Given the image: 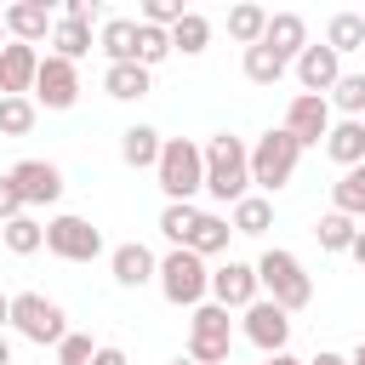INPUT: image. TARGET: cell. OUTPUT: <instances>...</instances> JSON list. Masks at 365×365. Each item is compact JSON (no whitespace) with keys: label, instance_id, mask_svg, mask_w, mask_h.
<instances>
[{"label":"cell","instance_id":"6da1fadb","mask_svg":"<svg viewBox=\"0 0 365 365\" xmlns=\"http://www.w3.org/2000/svg\"><path fill=\"white\" fill-rule=\"evenodd\" d=\"M205 194L222 205H240L251 194V148L234 131H217L205 143Z\"/></svg>","mask_w":365,"mask_h":365},{"label":"cell","instance_id":"7a4b0ae2","mask_svg":"<svg viewBox=\"0 0 365 365\" xmlns=\"http://www.w3.org/2000/svg\"><path fill=\"white\" fill-rule=\"evenodd\" d=\"M257 279H262V297H268V302H279L285 314H297V308H308V302H314V279H308L302 257H297V251H285V245H268V251L257 257Z\"/></svg>","mask_w":365,"mask_h":365},{"label":"cell","instance_id":"3957f363","mask_svg":"<svg viewBox=\"0 0 365 365\" xmlns=\"http://www.w3.org/2000/svg\"><path fill=\"white\" fill-rule=\"evenodd\" d=\"M297 160H302V143L285 131V125H268L257 143H251V182L262 194H279L291 177H297Z\"/></svg>","mask_w":365,"mask_h":365},{"label":"cell","instance_id":"277c9868","mask_svg":"<svg viewBox=\"0 0 365 365\" xmlns=\"http://www.w3.org/2000/svg\"><path fill=\"white\" fill-rule=\"evenodd\" d=\"M154 182H160L165 200H194L205 188V148L188 143V137H165L160 165H154Z\"/></svg>","mask_w":365,"mask_h":365},{"label":"cell","instance_id":"5b68a950","mask_svg":"<svg viewBox=\"0 0 365 365\" xmlns=\"http://www.w3.org/2000/svg\"><path fill=\"white\" fill-rule=\"evenodd\" d=\"M160 297H165L171 308H200V302L211 297V268H205V257H194L188 245H171V251L160 257Z\"/></svg>","mask_w":365,"mask_h":365},{"label":"cell","instance_id":"8992f818","mask_svg":"<svg viewBox=\"0 0 365 365\" xmlns=\"http://www.w3.org/2000/svg\"><path fill=\"white\" fill-rule=\"evenodd\" d=\"M11 331L29 336V342H40V348H57V342L68 336V314H63V302H51L46 291H17V297H11Z\"/></svg>","mask_w":365,"mask_h":365},{"label":"cell","instance_id":"52a82bcc","mask_svg":"<svg viewBox=\"0 0 365 365\" xmlns=\"http://www.w3.org/2000/svg\"><path fill=\"white\" fill-rule=\"evenodd\" d=\"M228 342H234L228 308L200 302V308L188 314V359H194V365H228Z\"/></svg>","mask_w":365,"mask_h":365},{"label":"cell","instance_id":"ba28073f","mask_svg":"<svg viewBox=\"0 0 365 365\" xmlns=\"http://www.w3.org/2000/svg\"><path fill=\"white\" fill-rule=\"evenodd\" d=\"M46 251L63 257V262H97V257H103V234L91 228V217L63 211V217L46 222Z\"/></svg>","mask_w":365,"mask_h":365},{"label":"cell","instance_id":"9c48e42d","mask_svg":"<svg viewBox=\"0 0 365 365\" xmlns=\"http://www.w3.org/2000/svg\"><path fill=\"white\" fill-rule=\"evenodd\" d=\"M257 297H262L257 262H234V257H228L222 268H211V302H217V308H228V314L240 308V314H245Z\"/></svg>","mask_w":365,"mask_h":365},{"label":"cell","instance_id":"30bf717a","mask_svg":"<svg viewBox=\"0 0 365 365\" xmlns=\"http://www.w3.org/2000/svg\"><path fill=\"white\" fill-rule=\"evenodd\" d=\"M331 97H314V91H297L291 97V108H285V131L302 143V148H319L325 137H331Z\"/></svg>","mask_w":365,"mask_h":365},{"label":"cell","instance_id":"8fae6325","mask_svg":"<svg viewBox=\"0 0 365 365\" xmlns=\"http://www.w3.org/2000/svg\"><path fill=\"white\" fill-rule=\"evenodd\" d=\"M240 319H245L240 331H245V336H251V342L262 348V359H268V354H285V342H291V314H285L279 302L257 297V302H251V308H245Z\"/></svg>","mask_w":365,"mask_h":365},{"label":"cell","instance_id":"7c38bea8","mask_svg":"<svg viewBox=\"0 0 365 365\" xmlns=\"http://www.w3.org/2000/svg\"><path fill=\"white\" fill-rule=\"evenodd\" d=\"M80 97V68L68 57H40V80H34V103L40 108H74Z\"/></svg>","mask_w":365,"mask_h":365},{"label":"cell","instance_id":"4fadbf2b","mask_svg":"<svg viewBox=\"0 0 365 365\" xmlns=\"http://www.w3.org/2000/svg\"><path fill=\"white\" fill-rule=\"evenodd\" d=\"M11 182H17L23 205H57L63 200V171L51 160H17L11 165Z\"/></svg>","mask_w":365,"mask_h":365},{"label":"cell","instance_id":"5bb4252c","mask_svg":"<svg viewBox=\"0 0 365 365\" xmlns=\"http://www.w3.org/2000/svg\"><path fill=\"white\" fill-rule=\"evenodd\" d=\"M108 268H114V285H125V291H143L148 279H160V257H154L143 240L114 245V251H108Z\"/></svg>","mask_w":365,"mask_h":365},{"label":"cell","instance_id":"9a60e30c","mask_svg":"<svg viewBox=\"0 0 365 365\" xmlns=\"http://www.w3.org/2000/svg\"><path fill=\"white\" fill-rule=\"evenodd\" d=\"M40 80V51L23 46V40H6L0 51V97H29Z\"/></svg>","mask_w":365,"mask_h":365},{"label":"cell","instance_id":"2e32d148","mask_svg":"<svg viewBox=\"0 0 365 365\" xmlns=\"http://www.w3.org/2000/svg\"><path fill=\"white\" fill-rule=\"evenodd\" d=\"M0 17H6V34L23 40V46H40V40H51V29H57V17H51L46 0H17V6H6Z\"/></svg>","mask_w":365,"mask_h":365},{"label":"cell","instance_id":"e0dca14e","mask_svg":"<svg viewBox=\"0 0 365 365\" xmlns=\"http://www.w3.org/2000/svg\"><path fill=\"white\" fill-rule=\"evenodd\" d=\"M291 68H297L302 91H314V97H331V86L342 80V57H336L331 46H314V40H308V51H302Z\"/></svg>","mask_w":365,"mask_h":365},{"label":"cell","instance_id":"ac0fdd59","mask_svg":"<svg viewBox=\"0 0 365 365\" xmlns=\"http://www.w3.org/2000/svg\"><path fill=\"white\" fill-rule=\"evenodd\" d=\"M262 46H274L285 63H297V57L308 51V23H302L297 11H268V34H262Z\"/></svg>","mask_w":365,"mask_h":365},{"label":"cell","instance_id":"d6986e66","mask_svg":"<svg viewBox=\"0 0 365 365\" xmlns=\"http://www.w3.org/2000/svg\"><path fill=\"white\" fill-rule=\"evenodd\" d=\"M160 148H165V137H160L154 125H125V131H120V160H125L131 171H154V165H160Z\"/></svg>","mask_w":365,"mask_h":365},{"label":"cell","instance_id":"ffe728a7","mask_svg":"<svg viewBox=\"0 0 365 365\" xmlns=\"http://www.w3.org/2000/svg\"><path fill=\"white\" fill-rule=\"evenodd\" d=\"M148 86H154V68H143V63H108V68H103V91L120 97V103L148 97Z\"/></svg>","mask_w":365,"mask_h":365},{"label":"cell","instance_id":"44dd1931","mask_svg":"<svg viewBox=\"0 0 365 365\" xmlns=\"http://www.w3.org/2000/svg\"><path fill=\"white\" fill-rule=\"evenodd\" d=\"M325 154H331L342 171L365 165V120H336V125H331V137H325Z\"/></svg>","mask_w":365,"mask_h":365},{"label":"cell","instance_id":"7402d4cb","mask_svg":"<svg viewBox=\"0 0 365 365\" xmlns=\"http://www.w3.org/2000/svg\"><path fill=\"white\" fill-rule=\"evenodd\" d=\"M228 234H234V222H228L222 211H200V222H194V234H188V251H194V257H222V251H228Z\"/></svg>","mask_w":365,"mask_h":365},{"label":"cell","instance_id":"603a6c76","mask_svg":"<svg viewBox=\"0 0 365 365\" xmlns=\"http://www.w3.org/2000/svg\"><path fill=\"white\" fill-rule=\"evenodd\" d=\"M97 46L108 51V63H137V17H108Z\"/></svg>","mask_w":365,"mask_h":365},{"label":"cell","instance_id":"cb8c5ba5","mask_svg":"<svg viewBox=\"0 0 365 365\" xmlns=\"http://www.w3.org/2000/svg\"><path fill=\"white\" fill-rule=\"evenodd\" d=\"M228 222H234V234H245V240L268 234V222H274V205H268V194H245L240 205H228Z\"/></svg>","mask_w":365,"mask_h":365},{"label":"cell","instance_id":"d4e9b609","mask_svg":"<svg viewBox=\"0 0 365 365\" xmlns=\"http://www.w3.org/2000/svg\"><path fill=\"white\" fill-rule=\"evenodd\" d=\"M86 51H91V23H80V17H57V29H51V57L80 63Z\"/></svg>","mask_w":365,"mask_h":365},{"label":"cell","instance_id":"484cf974","mask_svg":"<svg viewBox=\"0 0 365 365\" xmlns=\"http://www.w3.org/2000/svg\"><path fill=\"white\" fill-rule=\"evenodd\" d=\"M285 68H291V63H285L274 46H262V40H257V46H245V80H251V86H279V80H285Z\"/></svg>","mask_w":365,"mask_h":365},{"label":"cell","instance_id":"4316f807","mask_svg":"<svg viewBox=\"0 0 365 365\" xmlns=\"http://www.w3.org/2000/svg\"><path fill=\"white\" fill-rule=\"evenodd\" d=\"M0 240H6V251H11V257H34V251L46 245V222H34V217L23 211V217L0 222Z\"/></svg>","mask_w":365,"mask_h":365},{"label":"cell","instance_id":"83f0119b","mask_svg":"<svg viewBox=\"0 0 365 365\" xmlns=\"http://www.w3.org/2000/svg\"><path fill=\"white\" fill-rule=\"evenodd\" d=\"M331 211H342V217H365V165H354V171H342L336 182H331Z\"/></svg>","mask_w":365,"mask_h":365},{"label":"cell","instance_id":"f1b7e54d","mask_svg":"<svg viewBox=\"0 0 365 365\" xmlns=\"http://www.w3.org/2000/svg\"><path fill=\"white\" fill-rule=\"evenodd\" d=\"M325 46L342 57V51H359L365 46V17L359 11H336L331 23H325Z\"/></svg>","mask_w":365,"mask_h":365},{"label":"cell","instance_id":"f546056e","mask_svg":"<svg viewBox=\"0 0 365 365\" xmlns=\"http://www.w3.org/2000/svg\"><path fill=\"white\" fill-rule=\"evenodd\" d=\"M194 222H200V205H194V200H165V211H160V234H165L171 245H188Z\"/></svg>","mask_w":365,"mask_h":365},{"label":"cell","instance_id":"4dcf8cb0","mask_svg":"<svg viewBox=\"0 0 365 365\" xmlns=\"http://www.w3.org/2000/svg\"><path fill=\"white\" fill-rule=\"evenodd\" d=\"M314 240H319V251H354L359 222H354V217H342V211H325V217H319V228H314Z\"/></svg>","mask_w":365,"mask_h":365},{"label":"cell","instance_id":"1f68e13d","mask_svg":"<svg viewBox=\"0 0 365 365\" xmlns=\"http://www.w3.org/2000/svg\"><path fill=\"white\" fill-rule=\"evenodd\" d=\"M34 120H40L34 97H0V137H29Z\"/></svg>","mask_w":365,"mask_h":365},{"label":"cell","instance_id":"d6a6232c","mask_svg":"<svg viewBox=\"0 0 365 365\" xmlns=\"http://www.w3.org/2000/svg\"><path fill=\"white\" fill-rule=\"evenodd\" d=\"M211 46V23H205V11H188L177 29H171V51H182V57H200Z\"/></svg>","mask_w":365,"mask_h":365},{"label":"cell","instance_id":"836d02e7","mask_svg":"<svg viewBox=\"0 0 365 365\" xmlns=\"http://www.w3.org/2000/svg\"><path fill=\"white\" fill-rule=\"evenodd\" d=\"M228 34H234L240 46H257V40L268 34V11H262V6H251V0H245V6H234V11H228Z\"/></svg>","mask_w":365,"mask_h":365},{"label":"cell","instance_id":"e575fe53","mask_svg":"<svg viewBox=\"0 0 365 365\" xmlns=\"http://www.w3.org/2000/svg\"><path fill=\"white\" fill-rule=\"evenodd\" d=\"M331 108H342V120H359L365 114V74H342L331 86Z\"/></svg>","mask_w":365,"mask_h":365},{"label":"cell","instance_id":"d590c367","mask_svg":"<svg viewBox=\"0 0 365 365\" xmlns=\"http://www.w3.org/2000/svg\"><path fill=\"white\" fill-rule=\"evenodd\" d=\"M165 57H171V29H148V23H137V63L154 68V63H165Z\"/></svg>","mask_w":365,"mask_h":365},{"label":"cell","instance_id":"8d00e7d4","mask_svg":"<svg viewBox=\"0 0 365 365\" xmlns=\"http://www.w3.org/2000/svg\"><path fill=\"white\" fill-rule=\"evenodd\" d=\"M182 17H188L182 0H143V11H137V23H148V29H177Z\"/></svg>","mask_w":365,"mask_h":365},{"label":"cell","instance_id":"74e56055","mask_svg":"<svg viewBox=\"0 0 365 365\" xmlns=\"http://www.w3.org/2000/svg\"><path fill=\"white\" fill-rule=\"evenodd\" d=\"M91 359H97V342H91V336L68 331V336L57 342V365H91Z\"/></svg>","mask_w":365,"mask_h":365},{"label":"cell","instance_id":"f35d334b","mask_svg":"<svg viewBox=\"0 0 365 365\" xmlns=\"http://www.w3.org/2000/svg\"><path fill=\"white\" fill-rule=\"evenodd\" d=\"M29 205H23V194H17V182H11V171L0 177V222H11V217H23Z\"/></svg>","mask_w":365,"mask_h":365},{"label":"cell","instance_id":"ab89813d","mask_svg":"<svg viewBox=\"0 0 365 365\" xmlns=\"http://www.w3.org/2000/svg\"><path fill=\"white\" fill-rule=\"evenodd\" d=\"M91 365H125V348H114V342H108V348H97V359H91Z\"/></svg>","mask_w":365,"mask_h":365},{"label":"cell","instance_id":"60d3db41","mask_svg":"<svg viewBox=\"0 0 365 365\" xmlns=\"http://www.w3.org/2000/svg\"><path fill=\"white\" fill-rule=\"evenodd\" d=\"M308 365H348V354H325V348H319V354H314Z\"/></svg>","mask_w":365,"mask_h":365},{"label":"cell","instance_id":"b9f144b4","mask_svg":"<svg viewBox=\"0 0 365 365\" xmlns=\"http://www.w3.org/2000/svg\"><path fill=\"white\" fill-rule=\"evenodd\" d=\"M262 365H308V359H297V354H268Z\"/></svg>","mask_w":365,"mask_h":365},{"label":"cell","instance_id":"7bdbcfd3","mask_svg":"<svg viewBox=\"0 0 365 365\" xmlns=\"http://www.w3.org/2000/svg\"><path fill=\"white\" fill-rule=\"evenodd\" d=\"M6 325H11V297L0 291V331H6Z\"/></svg>","mask_w":365,"mask_h":365},{"label":"cell","instance_id":"ee69618b","mask_svg":"<svg viewBox=\"0 0 365 365\" xmlns=\"http://www.w3.org/2000/svg\"><path fill=\"white\" fill-rule=\"evenodd\" d=\"M348 257H354V262L365 268V228H359V240H354V251H348Z\"/></svg>","mask_w":365,"mask_h":365},{"label":"cell","instance_id":"f6af8a7d","mask_svg":"<svg viewBox=\"0 0 365 365\" xmlns=\"http://www.w3.org/2000/svg\"><path fill=\"white\" fill-rule=\"evenodd\" d=\"M0 365H11V342H6V331H0Z\"/></svg>","mask_w":365,"mask_h":365},{"label":"cell","instance_id":"bcb514c9","mask_svg":"<svg viewBox=\"0 0 365 365\" xmlns=\"http://www.w3.org/2000/svg\"><path fill=\"white\" fill-rule=\"evenodd\" d=\"M348 365H365V336H359V348L348 354Z\"/></svg>","mask_w":365,"mask_h":365},{"label":"cell","instance_id":"7dc6e473","mask_svg":"<svg viewBox=\"0 0 365 365\" xmlns=\"http://www.w3.org/2000/svg\"><path fill=\"white\" fill-rule=\"evenodd\" d=\"M171 365H194V359H188V354H177V359H171Z\"/></svg>","mask_w":365,"mask_h":365},{"label":"cell","instance_id":"c3c4849f","mask_svg":"<svg viewBox=\"0 0 365 365\" xmlns=\"http://www.w3.org/2000/svg\"><path fill=\"white\" fill-rule=\"evenodd\" d=\"M0 51H6V17H0Z\"/></svg>","mask_w":365,"mask_h":365}]
</instances>
